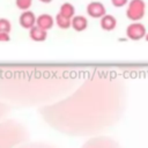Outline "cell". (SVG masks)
<instances>
[{
	"label": "cell",
	"instance_id": "9a60e30c",
	"mask_svg": "<svg viewBox=\"0 0 148 148\" xmlns=\"http://www.w3.org/2000/svg\"><path fill=\"white\" fill-rule=\"evenodd\" d=\"M39 1H42V2H44V3H49V2H51L52 0H39Z\"/></svg>",
	"mask_w": 148,
	"mask_h": 148
},
{
	"label": "cell",
	"instance_id": "5bb4252c",
	"mask_svg": "<svg viewBox=\"0 0 148 148\" xmlns=\"http://www.w3.org/2000/svg\"><path fill=\"white\" fill-rule=\"evenodd\" d=\"M9 39V32H0V42H8Z\"/></svg>",
	"mask_w": 148,
	"mask_h": 148
},
{
	"label": "cell",
	"instance_id": "8fae6325",
	"mask_svg": "<svg viewBox=\"0 0 148 148\" xmlns=\"http://www.w3.org/2000/svg\"><path fill=\"white\" fill-rule=\"evenodd\" d=\"M15 3L17 6L18 9L21 10H27L31 7V3H32V0H15Z\"/></svg>",
	"mask_w": 148,
	"mask_h": 148
},
{
	"label": "cell",
	"instance_id": "3957f363",
	"mask_svg": "<svg viewBox=\"0 0 148 148\" xmlns=\"http://www.w3.org/2000/svg\"><path fill=\"white\" fill-rule=\"evenodd\" d=\"M87 13L92 18H101L106 14V9L102 2L98 1H91L87 6Z\"/></svg>",
	"mask_w": 148,
	"mask_h": 148
},
{
	"label": "cell",
	"instance_id": "8992f818",
	"mask_svg": "<svg viewBox=\"0 0 148 148\" xmlns=\"http://www.w3.org/2000/svg\"><path fill=\"white\" fill-rule=\"evenodd\" d=\"M54 20L50 14H40L36 20V25L40 27L44 30H49L53 27Z\"/></svg>",
	"mask_w": 148,
	"mask_h": 148
},
{
	"label": "cell",
	"instance_id": "7c38bea8",
	"mask_svg": "<svg viewBox=\"0 0 148 148\" xmlns=\"http://www.w3.org/2000/svg\"><path fill=\"white\" fill-rule=\"evenodd\" d=\"M12 29V24L7 18H0V32H9Z\"/></svg>",
	"mask_w": 148,
	"mask_h": 148
},
{
	"label": "cell",
	"instance_id": "277c9868",
	"mask_svg": "<svg viewBox=\"0 0 148 148\" xmlns=\"http://www.w3.org/2000/svg\"><path fill=\"white\" fill-rule=\"evenodd\" d=\"M36 15L31 12V10H23L22 14L20 15V18H18V22H20V25L24 29H30L32 28L34 25H36Z\"/></svg>",
	"mask_w": 148,
	"mask_h": 148
},
{
	"label": "cell",
	"instance_id": "ba28073f",
	"mask_svg": "<svg viewBox=\"0 0 148 148\" xmlns=\"http://www.w3.org/2000/svg\"><path fill=\"white\" fill-rule=\"evenodd\" d=\"M88 27V20L81 15H74L72 17V28L76 31H83Z\"/></svg>",
	"mask_w": 148,
	"mask_h": 148
},
{
	"label": "cell",
	"instance_id": "52a82bcc",
	"mask_svg": "<svg viewBox=\"0 0 148 148\" xmlns=\"http://www.w3.org/2000/svg\"><path fill=\"white\" fill-rule=\"evenodd\" d=\"M116 25H117V20L114 18V16L105 14L104 16L101 17V28L103 30L111 31L116 28Z\"/></svg>",
	"mask_w": 148,
	"mask_h": 148
},
{
	"label": "cell",
	"instance_id": "4fadbf2b",
	"mask_svg": "<svg viewBox=\"0 0 148 148\" xmlns=\"http://www.w3.org/2000/svg\"><path fill=\"white\" fill-rule=\"evenodd\" d=\"M111 2H112V5L114 7L120 8V7H124L125 5H127L128 3V0H111Z\"/></svg>",
	"mask_w": 148,
	"mask_h": 148
},
{
	"label": "cell",
	"instance_id": "2e32d148",
	"mask_svg": "<svg viewBox=\"0 0 148 148\" xmlns=\"http://www.w3.org/2000/svg\"><path fill=\"white\" fill-rule=\"evenodd\" d=\"M145 38H146V40L148 42V34H146V36H145Z\"/></svg>",
	"mask_w": 148,
	"mask_h": 148
},
{
	"label": "cell",
	"instance_id": "6da1fadb",
	"mask_svg": "<svg viewBox=\"0 0 148 148\" xmlns=\"http://www.w3.org/2000/svg\"><path fill=\"white\" fill-rule=\"evenodd\" d=\"M146 13V3L143 0H131L126 9V16L131 21H140Z\"/></svg>",
	"mask_w": 148,
	"mask_h": 148
},
{
	"label": "cell",
	"instance_id": "9c48e42d",
	"mask_svg": "<svg viewBox=\"0 0 148 148\" xmlns=\"http://www.w3.org/2000/svg\"><path fill=\"white\" fill-rule=\"evenodd\" d=\"M59 14H61V15L65 16V17L72 18V17L74 16V14H75V8H74V6H73L72 3L65 2V3L61 5L60 10H59Z\"/></svg>",
	"mask_w": 148,
	"mask_h": 148
},
{
	"label": "cell",
	"instance_id": "7a4b0ae2",
	"mask_svg": "<svg viewBox=\"0 0 148 148\" xmlns=\"http://www.w3.org/2000/svg\"><path fill=\"white\" fill-rule=\"evenodd\" d=\"M146 28L142 23H140L139 21H133V23H131L127 29H126V36L132 39V40H140L146 36Z\"/></svg>",
	"mask_w": 148,
	"mask_h": 148
},
{
	"label": "cell",
	"instance_id": "30bf717a",
	"mask_svg": "<svg viewBox=\"0 0 148 148\" xmlns=\"http://www.w3.org/2000/svg\"><path fill=\"white\" fill-rule=\"evenodd\" d=\"M56 23L60 29H68V28L72 27V18L65 17L61 14L58 13L57 16H56Z\"/></svg>",
	"mask_w": 148,
	"mask_h": 148
},
{
	"label": "cell",
	"instance_id": "5b68a950",
	"mask_svg": "<svg viewBox=\"0 0 148 148\" xmlns=\"http://www.w3.org/2000/svg\"><path fill=\"white\" fill-rule=\"evenodd\" d=\"M29 36L35 42H43L47 37V30H44L38 25H34L29 29Z\"/></svg>",
	"mask_w": 148,
	"mask_h": 148
}]
</instances>
